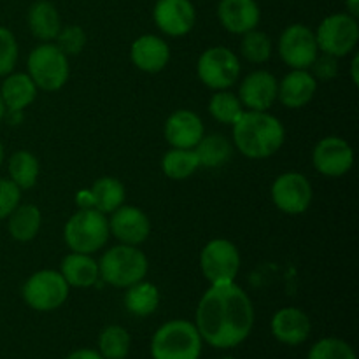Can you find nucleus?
I'll list each match as a JSON object with an SVG mask.
<instances>
[{"mask_svg": "<svg viewBox=\"0 0 359 359\" xmlns=\"http://www.w3.org/2000/svg\"><path fill=\"white\" fill-rule=\"evenodd\" d=\"M195 319L203 342L216 349H233L251 335L255 307L235 280L210 284L200 298Z\"/></svg>", "mask_w": 359, "mask_h": 359, "instance_id": "1", "label": "nucleus"}, {"mask_svg": "<svg viewBox=\"0 0 359 359\" xmlns=\"http://www.w3.org/2000/svg\"><path fill=\"white\" fill-rule=\"evenodd\" d=\"M231 128L233 147L251 160L273 156L286 140L284 125L269 111H245Z\"/></svg>", "mask_w": 359, "mask_h": 359, "instance_id": "2", "label": "nucleus"}, {"mask_svg": "<svg viewBox=\"0 0 359 359\" xmlns=\"http://www.w3.org/2000/svg\"><path fill=\"white\" fill-rule=\"evenodd\" d=\"M100 280L114 287H130L132 284L146 279L149 272V259L139 245L119 244L107 249L98 259Z\"/></svg>", "mask_w": 359, "mask_h": 359, "instance_id": "3", "label": "nucleus"}, {"mask_svg": "<svg viewBox=\"0 0 359 359\" xmlns=\"http://www.w3.org/2000/svg\"><path fill=\"white\" fill-rule=\"evenodd\" d=\"M202 344L195 323L172 319L161 325L153 335L151 356L153 359H198Z\"/></svg>", "mask_w": 359, "mask_h": 359, "instance_id": "4", "label": "nucleus"}, {"mask_svg": "<svg viewBox=\"0 0 359 359\" xmlns=\"http://www.w3.org/2000/svg\"><path fill=\"white\" fill-rule=\"evenodd\" d=\"M109 219L100 210L79 209L69 217L63 228V238L72 252L95 255L105 248L109 241Z\"/></svg>", "mask_w": 359, "mask_h": 359, "instance_id": "5", "label": "nucleus"}, {"mask_svg": "<svg viewBox=\"0 0 359 359\" xmlns=\"http://www.w3.org/2000/svg\"><path fill=\"white\" fill-rule=\"evenodd\" d=\"M27 67L30 79L42 91L62 90L70 76L69 56L55 42H41L32 49Z\"/></svg>", "mask_w": 359, "mask_h": 359, "instance_id": "6", "label": "nucleus"}, {"mask_svg": "<svg viewBox=\"0 0 359 359\" xmlns=\"http://www.w3.org/2000/svg\"><path fill=\"white\" fill-rule=\"evenodd\" d=\"M319 53L344 58L353 55L359 42L358 18L347 13H335L326 16L314 32Z\"/></svg>", "mask_w": 359, "mask_h": 359, "instance_id": "7", "label": "nucleus"}, {"mask_svg": "<svg viewBox=\"0 0 359 359\" xmlns=\"http://www.w3.org/2000/svg\"><path fill=\"white\" fill-rule=\"evenodd\" d=\"M70 293V286L60 270H39L23 284L25 304L37 312H51L62 307Z\"/></svg>", "mask_w": 359, "mask_h": 359, "instance_id": "8", "label": "nucleus"}, {"mask_svg": "<svg viewBox=\"0 0 359 359\" xmlns=\"http://www.w3.org/2000/svg\"><path fill=\"white\" fill-rule=\"evenodd\" d=\"M241 60L224 46H212L198 56L196 76L210 90H230L241 77Z\"/></svg>", "mask_w": 359, "mask_h": 359, "instance_id": "9", "label": "nucleus"}, {"mask_svg": "<svg viewBox=\"0 0 359 359\" xmlns=\"http://www.w3.org/2000/svg\"><path fill=\"white\" fill-rule=\"evenodd\" d=\"M200 270L209 284L233 283L241 270V252L228 238H212L200 252Z\"/></svg>", "mask_w": 359, "mask_h": 359, "instance_id": "10", "label": "nucleus"}, {"mask_svg": "<svg viewBox=\"0 0 359 359\" xmlns=\"http://www.w3.org/2000/svg\"><path fill=\"white\" fill-rule=\"evenodd\" d=\"M270 196L280 212L298 216L309 210L314 198V189L311 181L300 172H284L272 182Z\"/></svg>", "mask_w": 359, "mask_h": 359, "instance_id": "11", "label": "nucleus"}, {"mask_svg": "<svg viewBox=\"0 0 359 359\" xmlns=\"http://www.w3.org/2000/svg\"><path fill=\"white\" fill-rule=\"evenodd\" d=\"M277 51H279L280 60L287 67L309 70L319 55L314 30L302 23L290 25L280 34L279 42H277Z\"/></svg>", "mask_w": 359, "mask_h": 359, "instance_id": "12", "label": "nucleus"}, {"mask_svg": "<svg viewBox=\"0 0 359 359\" xmlns=\"http://www.w3.org/2000/svg\"><path fill=\"white\" fill-rule=\"evenodd\" d=\"M312 165L325 177H342L353 168L354 151L342 137H323L312 151Z\"/></svg>", "mask_w": 359, "mask_h": 359, "instance_id": "13", "label": "nucleus"}, {"mask_svg": "<svg viewBox=\"0 0 359 359\" xmlns=\"http://www.w3.org/2000/svg\"><path fill=\"white\" fill-rule=\"evenodd\" d=\"M153 20L161 34L184 37L195 27L196 11L191 0H156Z\"/></svg>", "mask_w": 359, "mask_h": 359, "instance_id": "14", "label": "nucleus"}, {"mask_svg": "<svg viewBox=\"0 0 359 359\" xmlns=\"http://www.w3.org/2000/svg\"><path fill=\"white\" fill-rule=\"evenodd\" d=\"M109 231L114 235L121 244L140 245L149 238L151 221L142 209L135 205H125L111 214Z\"/></svg>", "mask_w": 359, "mask_h": 359, "instance_id": "15", "label": "nucleus"}, {"mask_svg": "<svg viewBox=\"0 0 359 359\" xmlns=\"http://www.w3.org/2000/svg\"><path fill=\"white\" fill-rule=\"evenodd\" d=\"M279 81L269 70H255L242 79L237 97L248 111H269L277 102Z\"/></svg>", "mask_w": 359, "mask_h": 359, "instance_id": "16", "label": "nucleus"}, {"mask_svg": "<svg viewBox=\"0 0 359 359\" xmlns=\"http://www.w3.org/2000/svg\"><path fill=\"white\" fill-rule=\"evenodd\" d=\"M163 133L170 147L195 149L200 139L205 135V126L196 112L189 109H179L167 118Z\"/></svg>", "mask_w": 359, "mask_h": 359, "instance_id": "17", "label": "nucleus"}, {"mask_svg": "<svg viewBox=\"0 0 359 359\" xmlns=\"http://www.w3.org/2000/svg\"><path fill=\"white\" fill-rule=\"evenodd\" d=\"M130 60L140 72L158 74L170 62V46L160 35L144 34L130 46Z\"/></svg>", "mask_w": 359, "mask_h": 359, "instance_id": "18", "label": "nucleus"}, {"mask_svg": "<svg viewBox=\"0 0 359 359\" xmlns=\"http://www.w3.org/2000/svg\"><path fill=\"white\" fill-rule=\"evenodd\" d=\"M217 18L224 30L235 35H244L258 28L262 11L256 0H219Z\"/></svg>", "mask_w": 359, "mask_h": 359, "instance_id": "19", "label": "nucleus"}, {"mask_svg": "<svg viewBox=\"0 0 359 359\" xmlns=\"http://www.w3.org/2000/svg\"><path fill=\"white\" fill-rule=\"evenodd\" d=\"M318 79L305 69H291L277 86V100L287 109H302L314 98Z\"/></svg>", "mask_w": 359, "mask_h": 359, "instance_id": "20", "label": "nucleus"}, {"mask_svg": "<svg viewBox=\"0 0 359 359\" xmlns=\"http://www.w3.org/2000/svg\"><path fill=\"white\" fill-rule=\"evenodd\" d=\"M311 319L302 309L284 307L273 314L270 330L276 340L286 346H300L311 335Z\"/></svg>", "mask_w": 359, "mask_h": 359, "instance_id": "21", "label": "nucleus"}, {"mask_svg": "<svg viewBox=\"0 0 359 359\" xmlns=\"http://www.w3.org/2000/svg\"><path fill=\"white\" fill-rule=\"evenodd\" d=\"M0 97H2L6 111L13 114H20L25 109L30 107L37 98V86L30 76L25 72H11L4 79L0 88Z\"/></svg>", "mask_w": 359, "mask_h": 359, "instance_id": "22", "label": "nucleus"}, {"mask_svg": "<svg viewBox=\"0 0 359 359\" xmlns=\"http://www.w3.org/2000/svg\"><path fill=\"white\" fill-rule=\"evenodd\" d=\"M60 273L67 280L70 287H86L95 286L100 280V270L98 262L91 255L70 251L60 265Z\"/></svg>", "mask_w": 359, "mask_h": 359, "instance_id": "23", "label": "nucleus"}, {"mask_svg": "<svg viewBox=\"0 0 359 359\" xmlns=\"http://www.w3.org/2000/svg\"><path fill=\"white\" fill-rule=\"evenodd\" d=\"M28 28L32 35L41 42H55L62 30V18L58 9L49 0H37L28 9Z\"/></svg>", "mask_w": 359, "mask_h": 359, "instance_id": "24", "label": "nucleus"}, {"mask_svg": "<svg viewBox=\"0 0 359 359\" xmlns=\"http://www.w3.org/2000/svg\"><path fill=\"white\" fill-rule=\"evenodd\" d=\"M9 235L18 242H30L41 231L42 214L34 203H20L7 217Z\"/></svg>", "mask_w": 359, "mask_h": 359, "instance_id": "25", "label": "nucleus"}, {"mask_svg": "<svg viewBox=\"0 0 359 359\" xmlns=\"http://www.w3.org/2000/svg\"><path fill=\"white\" fill-rule=\"evenodd\" d=\"M195 153L200 167L219 168L226 165L233 154V144L223 133H210L200 139V142L195 146Z\"/></svg>", "mask_w": 359, "mask_h": 359, "instance_id": "26", "label": "nucleus"}, {"mask_svg": "<svg viewBox=\"0 0 359 359\" xmlns=\"http://www.w3.org/2000/svg\"><path fill=\"white\" fill-rule=\"evenodd\" d=\"M93 209L100 210L102 214H112L116 209L125 203V186L119 179L112 175H104L97 179L90 188Z\"/></svg>", "mask_w": 359, "mask_h": 359, "instance_id": "27", "label": "nucleus"}, {"mask_svg": "<svg viewBox=\"0 0 359 359\" xmlns=\"http://www.w3.org/2000/svg\"><path fill=\"white\" fill-rule=\"evenodd\" d=\"M160 300V290L153 283H147L146 279L126 287L125 307L130 314L137 316V318H147V316L154 314Z\"/></svg>", "mask_w": 359, "mask_h": 359, "instance_id": "28", "label": "nucleus"}, {"mask_svg": "<svg viewBox=\"0 0 359 359\" xmlns=\"http://www.w3.org/2000/svg\"><path fill=\"white\" fill-rule=\"evenodd\" d=\"M39 165L37 156L32 151L20 149L11 154L9 158V179L23 191V189H32L39 181Z\"/></svg>", "mask_w": 359, "mask_h": 359, "instance_id": "29", "label": "nucleus"}, {"mask_svg": "<svg viewBox=\"0 0 359 359\" xmlns=\"http://www.w3.org/2000/svg\"><path fill=\"white\" fill-rule=\"evenodd\" d=\"M200 168L195 149L170 147L161 158V170L172 181H186Z\"/></svg>", "mask_w": 359, "mask_h": 359, "instance_id": "30", "label": "nucleus"}, {"mask_svg": "<svg viewBox=\"0 0 359 359\" xmlns=\"http://www.w3.org/2000/svg\"><path fill=\"white\" fill-rule=\"evenodd\" d=\"M245 112L241 98L230 90H217L209 100V114L223 125H235Z\"/></svg>", "mask_w": 359, "mask_h": 359, "instance_id": "31", "label": "nucleus"}, {"mask_svg": "<svg viewBox=\"0 0 359 359\" xmlns=\"http://www.w3.org/2000/svg\"><path fill=\"white\" fill-rule=\"evenodd\" d=\"M130 333L118 325L104 328L98 337V349L104 359H125L130 353Z\"/></svg>", "mask_w": 359, "mask_h": 359, "instance_id": "32", "label": "nucleus"}, {"mask_svg": "<svg viewBox=\"0 0 359 359\" xmlns=\"http://www.w3.org/2000/svg\"><path fill=\"white\" fill-rule=\"evenodd\" d=\"M241 53L248 62L259 65V63H265L270 60L273 53V42L269 34L255 28V30L242 35Z\"/></svg>", "mask_w": 359, "mask_h": 359, "instance_id": "33", "label": "nucleus"}, {"mask_svg": "<svg viewBox=\"0 0 359 359\" xmlns=\"http://www.w3.org/2000/svg\"><path fill=\"white\" fill-rule=\"evenodd\" d=\"M307 359H356V353L346 340L328 337L311 347Z\"/></svg>", "mask_w": 359, "mask_h": 359, "instance_id": "34", "label": "nucleus"}, {"mask_svg": "<svg viewBox=\"0 0 359 359\" xmlns=\"http://www.w3.org/2000/svg\"><path fill=\"white\" fill-rule=\"evenodd\" d=\"M86 41V32L79 25H67V27H62V30L58 32V35L55 39V44L67 56H77L83 53Z\"/></svg>", "mask_w": 359, "mask_h": 359, "instance_id": "35", "label": "nucleus"}, {"mask_svg": "<svg viewBox=\"0 0 359 359\" xmlns=\"http://www.w3.org/2000/svg\"><path fill=\"white\" fill-rule=\"evenodd\" d=\"M18 41L13 32L6 27H0V77H6L14 70L18 63Z\"/></svg>", "mask_w": 359, "mask_h": 359, "instance_id": "36", "label": "nucleus"}, {"mask_svg": "<svg viewBox=\"0 0 359 359\" xmlns=\"http://www.w3.org/2000/svg\"><path fill=\"white\" fill-rule=\"evenodd\" d=\"M20 203L21 189L11 179L0 177V219H7Z\"/></svg>", "mask_w": 359, "mask_h": 359, "instance_id": "37", "label": "nucleus"}, {"mask_svg": "<svg viewBox=\"0 0 359 359\" xmlns=\"http://www.w3.org/2000/svg\"><path fill=\"white\" fill-rule=\"evenodd\" d=\"M309 70L318 79V83L319 81H333L339 76V58L319 53L318 58L314 60V63H312Z\"/></svg>", "mask_w": 359, "mask_h": 359, "instance_id": "38", "label": "nucleus"}, {"mask_svg": "<svg viewBox=\"0 0 359 359\" xmlns=\"http://www.w3.org/2000/svg\"><path fill=\"white\" fill-rule=\"evenodd\" d=\"M67 359H104L102 358L100 353H97V351L93 349H79V351H74V353H70Z\"/></svg>", "mask_w": 359, "mask_h": 359, "instance_id": "39", "label": "nucleus"}, {"mask_svg": "<svg viewBox=\"0 0 359 359\" xmlns=\"http://www.w3.org/2000/svg\"><path fill=\"white\" fill-rule=\"evenodd\" d=\"M76 200H77V205H79L81 209H90V207H93V202H91L90 189H84V191L77 193Z\"/></svg>", "mask_w": 359, "mask_h": 359, "instance_id": "40", "label": "nucleus"}, {"mask_svg": "<svg viewBox=\"0 0 359 359\" xmlns=\"http://www.w3.org/2000/svg\"><path fill=\"white\" fill-rule=\"evenodd\" d=\"M351 81H353L354 86L359 84V56L354 53L353 60H351Z\"/></svg>", "mask_w": 359, "mask_h": 359, "instance_id": "41", "label": "nucleus"}, {"mask_svg": "<svg viewBox=\"0 0 359 359\" xmlns=\"http://www.w3.org/2000/svg\"><path fill=\"white\" fill-rule=\"evenodd\" d=\"M346 7L347 14H351L354 18L359 16V0H346Z\"/></svg>", "mask_w": 359, "mask_h": 359, "instance_id": "42", "label": "nucleus"}, {"mask_svg": "<svg viewBox=\"0 0 359 359\" xmlns=\"http://www.w3.org/2000/svg\"><path fill=\"white\" fill-rule=\"evenodd\" d=\"M4 116H6V105H4L2 97H0V121L4 119Z\"/></svg>", "mask_w": 359, "mask_h": 359, "instance_id": "43", "label": "nucleus"}, {"mask_svg": "<svg viewBox=\"0 0 359 359\" xmlns=\"http://www.w3.org/2000/svg\"><path fill=\"white\" fill-rule=\"evenodd\" d=\"M2 161H4V146L2 142H0V165H2Z\"/></svg>", "mask_w": 359, "mask_h": 359, "instance_id": "44", "label": "nucleus"}, {"mask_svg": "<svg viewBox=\"0 0 359 359\" xmlns=\"http://www.w3.org/2000/svg\"><path fill=\"white\" fill-rule=\"evenodd\" d=\"M221 359H235V358H231V356H224V358H221Z\"/></svg>", "mask_w": 359, "mask_h": 359, "instance_id": "45", "label": "nucleus"}]
</instances>
